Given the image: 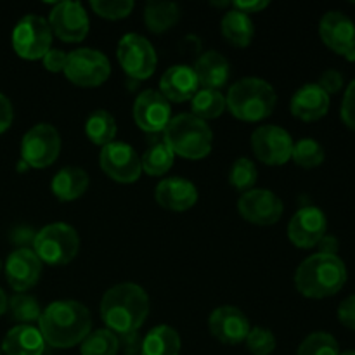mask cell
Listing matches in <instances>:
<instances>
[{
  "instance_id": "1",
  "label": "cell",
  "mask_w": 355,
  "mask_h": 355,
  "mask_svg": "<svg viewBox=\"0 0 355 355\" xmlns=\"http://www.w3.org/2000/svg\"><path fill=\"white\" fill-rule=\"evenodd\" d=\"M149 315V297L134 283L116 284L104 293L101 318L114 335L121 338L135 335Z\"/></svg>"
},
{
  "instance_id": "2",
  "label": "cell",
  "mask_w": 355,
  "mask_h": 355,
  "mask_svg": "<svg viewBox=\"0 0 355 355\" xmlns=\"http://www.w3.org/2000/svg\"><path fill=\"white\" fill-rule=\"evenodd\" d=\"M40 333L45 343L54 349H71L92 331L89 309L75 300H58L42 311Z\"/></svg>"
},
{
  "instance_id": "3",
  "label": "cell",
  "mask_w": 355,
  "mask_h": 355,
  "mask_svg": "<svg viewBox=\"0 0 355 355\" xmlns=\"http://www.w3.org/2000/svg\"><path fill=\"white\" fill-rule=\"evenodd\" d=\"M347 283V267L338 255L315 253L295 274V286L307 298H326L338 293Z\"/></svg>"
},
{
  "instance_id": "4",
  "label": "cell",
  "mask_w": 355,
  "mask_h": 355,
  "mask_svg": "<svg viewBox=\"0 0 355 355\" xmlns=\"http://www.w3.org/2000/svg\"><path fill=\"white\" fill-rule=\"evenodd\" d=\"M163 141L172 149L173 155L186 159H201L210 155L214 134L207 121L191 113H182L168 121L163 132Z\"/></svg>"
},
{
  "instance_id": "5",
  "label": "cell",
  "mask_w": 355,
  "mask_h": 355,
  "mask_svg": "<svg viewBox=\"0 0 355 355\" xmlns=\"http://www.w3.org/2000/svg\"><path fill=\"white\" fill-rule=\"evenodd\" d=\"M276 92L262 78H243L229 89L225 107L243 121H260L270 116L276 107Z\"/></svg>"
},
{
  "instance_id": "6",
  "label": "cell",
  "mask_w": 355,
  "mask_h": 355,
  "mask_svg": "<svg viewBox=\"0 0 355 355\" xmlns=\"http://www.w3.org/2000/svg\"><path fill=\"white\" fill-rule=\"evenodd\" d=\"M80 250L78 232L68 224H51L33 238V252L38 260L49 266H66Z\"/></svg>"
},
{
  "instance_id": "7",
  "label": "cell",
  "mask_w": 355,
  "mask_h": 355,
  "mask_svg": "<svg viewBox=\"0 0 355 355\" xmlns=\"http://www.w3.org/2000/svg\"><path fill=\"white\" fill-rule=\"evenodd\" d=\"M52 44V30L47 19L40 16H24L12 31V47L19 58L28 61L42 59Z\"/></svg>"
},
{
  "instance_id": "8",
  "label": "cell",
  "mask_w": 355,
  "mask_h": 355,
  "mask_svg": "<svg viewBox=\"0 0 355 355\" xmlns=\"http://www.w3.org/2000/svg\"><path fill=\"white\" fill-rule=\"evenodd\" d=\"M61 153L59 132L49 123H38L21 141V159L31 168H47Z\"/></svg>"
},
{
  "instance_id": "9",
  "label": "cell",
  "mask_w": 355,
  "mask_h": 355,
  "mask_svg": "<svg viewBox=\"0 0 355 355\" xmlns=\"http://www.w3.org/2000/svg\"><path fill=\"white\" fill-rule=\"evenodd\" d=\"M62 73L78 87H99L111 75V64L103 52L94 49H76L68 54Z\"/></svg>"
},
{
  "instance_id": "10",
  "label": "cell",
  "mask_w": 355,
  "mask_h": 355,
  "mask_svg": "<svg viewBox=\"0 0 355 355\" xmlns=\"http://www.w3.org/2000/svg\"><path fill=\"white\" fill-rule=\"evenodd\" d=\"M116 55L123 71L134 80L149 78L158 64L156 51L151 42L137 33H127L121 37Z\"/></svg>"
},
{
  "instance_id": "11",
  "label": "cell",
  "mask_w": 355,
  "mask_h": 355,
  "mask_svg": "<svg viewBox=\"0 0 355 355\" xmlns=\"http://www.w3.org/2000/svg\"><path fill=\"white\" fill-rule=\"evenodd\" d=\"M99 163L110 179L120 184L137 182L142 173L141 158L132 146L125 142H111L101 151Z\"/></svg>"
},
{
  "instance_id": "12",
  "label": "cell",
  "mask_w": 355,
  "mask_h": 355,
  "mask_svg": "<svg viewBox=\"0 0 355 355\" xmlns=\"http://www.w3.org/2000/svg\"><path fill=\"white\" fill-rule=\"evenodd\" d=\"M252 149L262 163L279 166L291 158L293 139L277 125H263L252 134Z\"/></svg>"
},
{
  "instance_id": "13",
  "label": "cell",
  "mask_w": 355,
  "mask_h": 355,
  "mask_svg": "<svg viewBox=\"0 0 355 355\" xmlns=\"http://www.w3.org/2000/svg\"><path fill=\"white\" fill-rule=\"evenodd\" d=\"M319 35L326 47L347 61H355V24L349 16L338 10L326 12L319 23Z\"/></svg>"
},
{
  "instance_id": "14",
  "label": "cell",
  "mask_w": 355,
  "mask_h": 355,
  "mask_svg": "<svg viewBox=\"0 0 355 355\" xmlns=\"http://www.w3.org/2000/svg\"><path fill=\"white\" fill-rule=\"evenodd\" d=\"M238 210L246 222L255 225H272L283 217V201L267 189H252L243 193Z\"/></svg>"
},
{
  "instance_id": "15",
  "label": "cell",
  "mask_w": 355,
  "mask_h": 355,
  "mask_svg": "<svg viewBox=\"0 0 355 355\" xmlns=\"http://www.w3.org/2000/svg\"><path fill=\"white\" fill-rule=\"evenodd\" d=\"M51 30L66 44L82 42L89 33V16L78 2H59L49 16Z\"/></svg>"
},
{
  "instance_id": "16",
  "label": "cell",
  "mask_w": 355,
  "mask_h": 355,
  "mask_svg": "<svg viewBox=\"0 0 355 355\" xmlns=\"http://www.w3.org/2000/svg\"><path fill=\"white\" fill-rule=\"evenodd\" d=\"M328 220L318 207H304L291 217L288 224V238L298 248H314L326 236Z\"/></svg>"
},
{
  "instance_id": "17",
  "label": "cell",
  "mask_w": 355,
  "mask_h": 355,
  "mask_svg": "<svg viewBox=\"0 0 355 355\" xmlns=\"http://www.w3.org/2000/svg\"><path fill=\"white\" fill-rule=\"evenodd\" d=\"M170 103L158 90H144L134 103V120L148 134L165 132L166 125L172 120Z\"/></svg>"
},
{
  "instance_id": "18",
  "label": "cell",
  "mask_w": 355,
  "mask_h": 355,
  "mask_svg": "<svg viewBox=\"0 0 355 355\" xmlns=\"http://www.w3.org/2000/svg\"><path fill=\"white\" fill-rule=\"evenodd\" d=\"M208 328L214 338L225 345H239L250 333V321L239 309L224 305L211 312L208 319Z\"/></svg>"
},
{
  "instance_id": "19",
  "label": "cell",
  "mask_w": 355,
  "mask_h": 355,
  "mask_svg": "<svg viewBox=\"0 0 355 355\" xmlns=\"http://www.w3.org/2000/svg\"><path fill=\"white\" fill-rule=\"evenodd\" d=\"M3 270H6L9 286L17 293H24L40 279L42 262L35 255L33 250L19 248L7 257Z\"/></svg>"
},
{
  "instance_id": "20",
  "label": "cell",
  "mask_w": 355,
  "mask_h": 355,
  "mask_svg": "<svg viewBox=\"0 0 355 355\" xmlns=\"http://www.w3.org/2000/svg\"><path fill=\"white\" fill-rule=\"evenodd\" d=\"M200 82L193 68L186 64H177L166 69L159 80V94L172 103H184L196 96Z\"/></svg>"
},
{
  "instance_id": "21",
  "label": "cell",
  "mask_w": 355,
  "mask_h": 355,
  "mask_svg": "<svg viewBox=\"0 0 355 355\" xmlns=\"http://www.w3.org/2000/svg\"><path fill=\"white\" fill-rule=\"evenodd\" d=\"M155 198L158 205L170 211H186L198 201V191L193 182L180 177L165 179L156 186Z\"/></svg>"
},
{
  "instance_id": "22",
  "label": "cell",
  "mask_w": 355,
  "mask_h": 355,
  "mask_svg": "<svg viewBox=\"0 0 355 355\" xmlns=\"http://www.w3.org/2000/svg\"><path fill=\"white\" fill-rule=\"evenodd\" d=\"M291 113L302 121H318L328 113L329 96L318 85L307 83L291 97Z\"/></svg>"
},
{
  "instance_id": "23",
  "label": "cell",
  "mask_w": 355,
  "mask_h": 355,
  "mask_svg": "<svg viewBox=\"0 0 355 355\" xmlns=\"http://www.w3.org/2000/svg\"><path fill=\"white\" fill-rule=\"evenodd\" d=\"M193 69L203 89H222L229 82V76H231L229 61L217 51H208L201 54Z\"/></svg>"
},
{
  "instance_id": "24",
  "label": "cell",
  "mask_w": 355,
  "mask_h": 355,
  "mask_svg": "<svg viewBox=\"0 0 355 355\" xmlns=\"http://www.w3.org/2000/svg\"><path fill=\"white\" fill-rule=\"evenodd\" d=\"M2 350L6 355H44L45 340L40 329L30 324H19L7 333Z\"/></svg>"
},
{
  "instance_id": "25",
  "label": "cell",
  "mask_w": 355,
  "mask_h": 355,
  "mask_svg": "<svg viewBox=\"0 0 355 355\" xmlns=\"http://www.w3.org/2000/svg\"><path fill=\"white\" fill-rule=\"evenodd\" d=\"M89 187V175L78 166H64L54 175L51 184L52 194L59 201H75L85 194Z\"/></svg>"
},
{
  "instance_id": "26",
  "label": "cell",
  "mask_w": 355,
  "mask_h": 355,
  "mask_svg": "<svg viewBox=\"0 0 355 355\" xmlns=\"http://www.w3.org/2000/svg\"><path fill=\"white\" fill-rule=\"evenodd\" d=\"M180 19V7L173 2L151 0L144 7V23L149 31L159 35L175 26Z\"/></svg>"
},
{
  "instance_id": "27",
  "label": "cell",
  "mask_w": 355,
  "mask_h": 355,
  "mask_svg": "<svg viewBox=\"0 0 355 355\" xmlns=\"http://www.w3.org/2000/svg\"><path fill=\"white\" fill-rule=\"evenodd\" d=\"M180 336L170 326H156L141 343V355H179Z\"/></svg>"
},
{
  "instance_id": "28",
  "label": "cell",
  "mask_w": 355,
  "mask_h": 355,
  "mask_svg": "<svg viewBox=\"0 0 355 355\" xmlns=\"http://www.w3.org/2000/svg\"><path fill=\"white\" fill-rule=\"evenodd\" d=\"M222 35L229 44L234 47H248L255 35V28H253L252 19L248 14H243L239 10L232 9L222 17Z\"/></svg>"
},
{
  "instance_id": "29",
  "label": "cell",
  "mask_w": 355,
  "mask_h": 355,
  "mask_svg": "<svg viewBox=\"0 0 355 355\" xmlns=\"http://www.w3.org/2000/svg\"><path fill=\"white\" fill-rule=\"evenodd\" d=\"M173 153L172 149L166 146L163 139H155L151 141L149 148L141 158L142 172H146L151 177H159L163 173L168 172L173 165Z\"/></svg>"
},
{
  "instance_id": "30",
  "label": "cell",
  "mask_w": 355,
  "mask_h": 355,
  "mask_svg": "<svg viewBox=\"0 0 355 355\" xmlns=\"http://www.w3.org/2000/svg\"><path fill=\"white\" fill-rule=\"evenodd\" d=\"M116 121L107 111L97 110L89 116L85 123V134L96 146H107L116 137Z\"/></svg>"
},
{
  "instance_id": "31",
  "label": "cell",
  "mask_w": 355,
  "mask_h": 355,
  "mask_svg": "<svg viewBox=\"0 0 355 355\" xmlns=\"http://www.w3.org/2000/svg\"><path fill=\"white\" fill-rule=\"evenodd\" d=\"M225 110V97L220 90L201 89L191 101V114H194L200 120H215L220 116Z\"/></svg>"
},
{
  "instance_id": "32",
  "label": "cell",
  "mask_w": 355,
  "mask_h": 355,
  "mask_svg": "<svg viewBox=\"0 0 355 355\" xmlns=\"http://www.w3.org/2000/svg\"><path fill=\"white\" fill-rule=\"evenodd\" d=\"M118 350H120V338L110 329L90 331L80 347L82 355H116Z\"/></svg>"
},
{
  "instance_id": "33",
  "label": "cell",
  "mask_w": 355,
  "mask_h": 355,
  "mask_svg": "<svg viewBox=\"0 0 355 355\" xmlns=\"http://www.w3.org/2000/svg\"><path fill=\"white\" fill-rule=\"evenodd\" d=\"M7 309H9L14 321L21 322V324H30V322L38 321L42 315V309L37 298L26 293L14 295L9 300Z\"/></svg>"
},
{
  "instance_id": "34",
  "label": "cell",
  "mask_w": 355,
  "mask_h": 355,
  "mask_svg": "<svg viewBox=\"0 0 355 355\" xmlns=\"http://www.w3.org/2000/svg\"><path fill=\"white\" fill-rule=\"evenodd\" d=\"M291 158L302 168H315L324 162V149L314 139H302L297 144H293Z\"/></svg>"
},
{
  "instance_id": "35",
  "label": "cell",
  "mask_w": 355,
  "mask_h": 355,
  "mask_svg": "<svg viewBox=\"0 0 355 355\" xmlns=\"http://www.w3.org/2000/svg\"><path fill=\"white\" fill-rule=\"evenodd\" d=\"M257 177H259V170H257L255 163L248 158H238L232 163L231 172H229V182L238 191L246 193L255 186Z\"/></svg>"
},
{
  "instance_id": "36",
  "label": "cell",
  "mask_w": 355,
  "mask_h": 355,
  "mask_svg": "<svg viewBox=\"0 0 355 355\" xmlns=\"http://www.w3.org/2000/svg\"><path fill=\"white\" fill-rule=\"evenodd\" d=\"M297 355H340L338 342L329 333H312L298 347Z\"/></svg>"
},
{
  "instance_id": "37",
  "label": "cell",
  "mask_w": 355,
  "mask_h": 355,
  "mask_svg": "<svg viewBox=\"0 0 355 355\" xmlns=\"http://www.w3.org/2000/svg\"><path fill=\"white\" fill-rule=\"evenodd\" d=\"M90 7L97 16L104 17V19H123L134 9V2L132 0H92Z\"/></svg>"
},
{
  "instance_id": "38",
  "label": "cell",
  "mask_w": 355,
  "mask_h": 355,
  "mask_svg": "<svg viewBox=\"0 0 355 355\" xmlns=\"http://www.w3.org/2000/svg\"><path fill=\"white\" fill-rule=\"evenodd\" d=\"M245 342L246 349L253 355H270L276 350V336L267 328L250 329Z\"/></svg>"
},
{
  "instance_id": "39",
  "label": "cell",
  "mask_w": 355,
  "mask_h": 355,
  "mask_svg": "<svg viewBox=\"0 0 355 355\" xmlns=\"http://www.w3.org/2000/svg\"><path fill=\"white\" fill-rule=\"evenodd\" d=\"M340 114H342L343 123L349 128H352V130H355V80L347 87Z\"/></svg>"
},
{
  "instance_id": "40",
  "label": "cell",
  "mask_w": 355,
  "mask_h": 355,
  "mask_svg": "<svg viewBox=\"0 0 355 355\" xmlns=\"http://www.w3.org/2000/svg\"><path fill=\"white\" fill-rule=\"evenodd\" d=\"M318 85L321 87L328 96H331V94H336L342 90L343 75L338 71V69H326V71L321 75V78H319Z\"/></svg>"
},
{
  "instance_id": "41",
  "label": "cell",
  "mask_w": 355,
  "mask_h": 355,
  "mask_svg": "<svg viewBox=\"0 0 355 355\" xmlns=\"http://www.w3.org/2000/svg\"><path fill=\"white\" fill-rule=\"evenodd\" d=\"M44 66L49 69L51 73H59V71H64V66L66 61H68V54H64L62 51L59 49H52L44 55Z\"/></svg>"
},
{
  "instance_id": "42",
  "label": "cell",
  "mask_w": 355,
  "mask_h": 355,
  "mask_svg": "<svg viewBox=\"0 0 355 355\" xmlns=\"http://www.w3.org/2000/svg\"><path fill=\"white\" fill-rule=\"evenodd\" d=\"M338 319L345 328L355 329V295L345 298L338 307Z\"/></svg>"
},
{
  "instance_id": "43",
  "label": "cell",
  "mask_w": 355,
  "mask_h": 355,
  "mask_svg": "<svg viewBox=\"0 0 355 355\" xmlns=\"http://www.w3.org/2000/svg\"><path fill=\"white\" fill-rule=\"evenodd\" d=\"M12 104L3 94H0V134H3L12 125Z\"/></svg>"
},
{
  "instance_id": "44",
  "label": "cell",
  "mask_w": 355,
  "mask_h": 355,
  "mask_svg": "<svg viewBox=\"0 0 355 355\" xmlns=\"http://www.w3.org/2000/svg\"><path fill=\"white\" fill-rule=\"evenodd\" d=\"M269 6L267 0H253V2H232V9L239 10L243 14H253V12H260L266 7Z\"/></svg>"
},
{
  "instance_id": "45",
  "label": "cell",
  "mask_w": 355,
  "mask_h": 355,
  "mask_svg": "<svg viewBox=\"0 0 355 355\" xmlns=\"http://www.w3.org/2000/svg\"><path fill=\"white\" fill-rule=\"evenodd\" d=\"M319 248H321V252L319 253H328V255H336V250H338V239L335 238V236H328L326 234L324 238L319 241Z\"/></svg>"
},
{
  "instance_id": "46",
  "label": "cell",
  "mask_w": 355,
  "mask_h": 355,
  "mask_svg": "<svg viewBox=\"0 0 355 355\" xmlns=\"http://www.w3.org/2000/svg\"><path fill=\"white\" fill-rule=\"evenodd\" d=\"M7 305H9V300H7L6 293H3V290H2V288H0V318H2V315L6 314Z\"/></svg>"
},
{
  "instance_id": "47",
  "label": "cell",
  "mask_w": 355,
  "mask_h": 355,
  "mask_svg": "<svg viewBox=\"0 0 355 355\" xmlns=\"http://www.w3.org/2000/svg\"><path fill=\"white\" fill-rule=\"evenodd\" d=\"M340 355H355V350H347V352L340 354Z\"/></svg>"
},
{
  "instance_id": "48",
  "label": "cell",
  "mask_w": 355,
  "mask_h": 355,
  "mask_svg": "<svg viewBox=\"0 0 355 355\" xmlns=\"http://www.w3.org/2000/svg\"><path fill=\"white\" fill-rule=\"evenodd\" d=\"M0 270H2V262H0Z\"/></svg>"
},
{
  "instance_id": "49",
  "label": "cell",
  "mask_w": 355,
  "mask_h": 355,
  "mask_svg": "<svg viewBox=\"0 0 355 355\" xmlns=\"http://www.w3.org/2000/svg\"><path fill=\"white\" fill-rule=\"evenodd\" d=\"M128 355H137V354H128Z\"/></svg>"
},
{
  "instance_id": "50",
  "label": "cell",
  "mask_w": 355,
  "mask_h": 355,
  "mask_svg": "<svg viewBox=\"0 0 355 355\" xmlns=\"http://www.w3.org/2000/svg\"><path fill=\"white\" fill-rule=\"evenodd\" d=\"M0 355H2V354H0Z\"/></svg>"
}]
</instances>
